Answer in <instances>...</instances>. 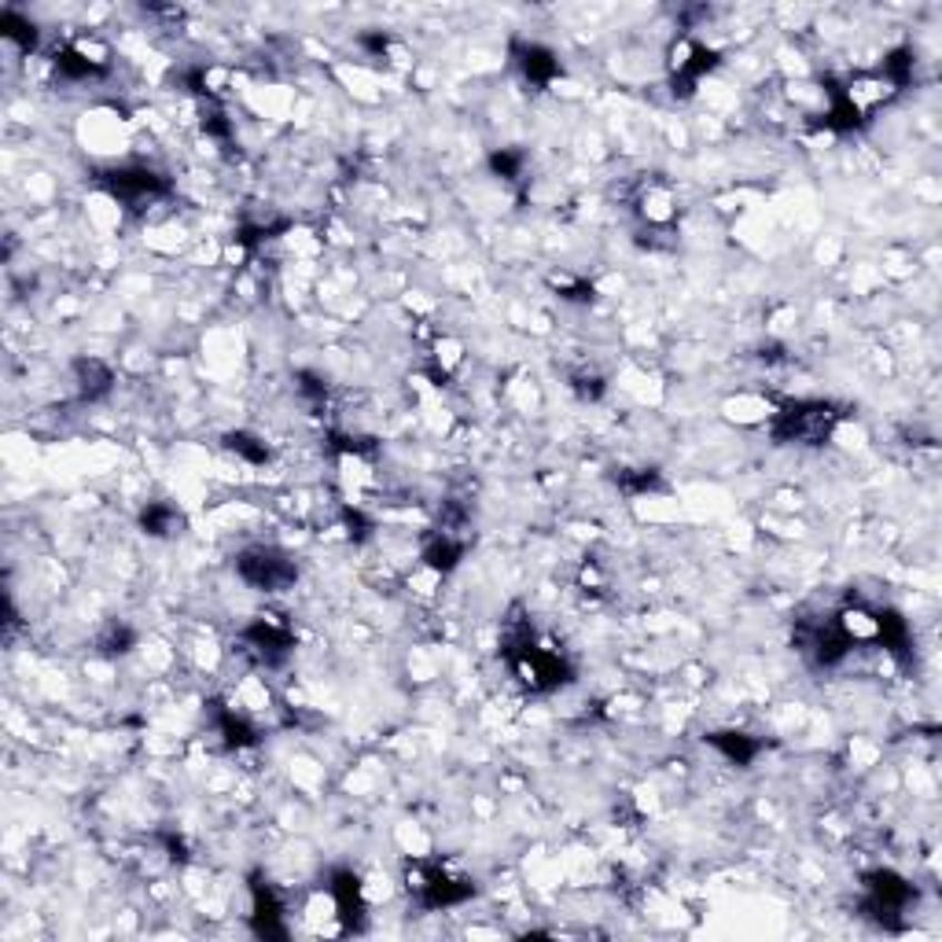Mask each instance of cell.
I'll return each mask as SVG.
<instances>
[{
	"instance_id": "1",
	"label": "cell",
	"mask_w": 942,
	"mask_h": 942,
	"mask_svg": "<svg viewBox=\"0 0 942 942\" xmlns=\"http://www.w3.org/2000/svg\"><path fill=\"white\" fill-rule=\"evenodd\" d=\"M405 888L409 899L428 913L439 910H453V905L468 902L475 894V880L457 873V869L442 865V862H409L405 865Z\"/></svg>"
},
{
	"instance_id": "2",
	"label": "cell",
	"mask_w": 942,
	"mask_h": 942,
	"mask_svg": "<svg viewBox=\"0 0 942 942\" xmlns=\"http://www.w3.org/2000/svg\"><path fill=\"white\" fill-rule=\"evenodd\" d=\"M843 412L832 402H788L773 412L770 434L781 445H824L840 428Z\"/></svg>"
},
{
	"instance_id": "3",
	"label": "cell",
	"mask_w": 942,
	"mask_h": 942,
	"mask_svg": "<svg viewBox=\"0 0 942 942\" xmlns=\"http://www.w3.org/2000/svg\"><path fill=\"white\" fill-rule=\"evenodd\" d=\"M100 188L129 214H144L162 199H170L173 184L167 173L151 170V167H114L108 173H100Z\"/></svg>"
},
{
	"instance_id": "4",
	"label": "cell",
	"mask_w": 942,
	"mask_h": 942,
	"mask_svg": "<svg viewBox=\"0 0 942 942\" xmlns=\"http://www.w3.org/2000/svg\"><path fill=\"white\" fill-rule=\"evenodd\" d=\"M913 902H916L913 883L899 873H891V869H876V873L865 876L862 910L865 916H873L880 928H888V932H902L905 913L913 910Z\"/></svg>"
},
{
	"instance_id": "5",
	"label": "cell",
	"mask_w": 942,
	"mask_h": 942,
	"mask_svg": "<svg viewBox=\"0 0 942 942\" xmlns=\"http://www.w3.org/2000/svg\"><path fill=\"white\" fill-rule=\"evenodd\" d=\"M232 568L247 585L262 589V593H284V589L299 582V563L277 545H251V549L236 552Z\"/></svg>"
},
{
	"instance_id": "6",
	"label": "cell",
	"mask_w": 942,
	"mask_h": 942,
	"mask_svg": "<svg viewBox=\"0 0 942 942\" xmlns=\"http://www.w3.org/2000/svg\"><path fill=\"white\" fill-rule=\"evenodd\" d=\"M240 644H243V652L254 655L262 667H280V663H284V659L291 655L294 638H291L288 622L262 615V619H254L251 627H243Z\"/></svg>"
},
{
	"instance_id": "7",
	"label": "cell",
	"mask_w": 942,
	"mask_h": 942,
	"mask_svg": "<svg viewBox=\"0 0 942 942\" xmlns=\"http://www.w3.org/2000/svg\"><path fill=\"white\" fill-rule=\"evenodd\" d=\"M718 67V52L706 49L700 41H681V49L674 52V63H670V86H674L678 97H692L700 86L703 74H711Z\"/></svg>"
},
{
	"instance_id": "8",
	"label": "cell",
	"mask_w": 942,
	"mask_h": 942,
	"mask_svg": "<svg viewBox=\"0 0 942 942\" xmlns=\"http://www.w3.org/2000/svg\"><path fill=\"white\" fill-rule=\"evenodd\" d=\"M328 894H332V905H335V916L343 921L347 932H361L364 928V888H361V876L353 869H335L328 876Z\"/></svg>"
},
{
	"instance_id": "9",
	"label": "cell",
	"mask_w": 942,
	"mask_h": 942,
	"mask_svg": "<svg viewBox=\"0 0 942 942\" xmlns=\"http://www.w3.org/2000/svg\"><path fill=\"white\" fill-rule=\"evenodd\" d=\"M251 928L262 939H284L288 921H284V902L273 891V883L262 876H251Z\"/></svg>"
},
{
	"instance_id": "10",
	"label": "cell",
	"mask_w": 942,
	"mask_h": 942,
	"mask_svg": "<svg viewBox=\"0 0 942 942\" xmlns=\"http://www.w3.org/2000/svg\"><path fill=\"white\" fill-rule=\"evenodd\" d=\"M512 59H515V67L523 70V78L538 89L552 86L560 74L557 52L545 49V44H538V41H512Z\"/></svg>"
},
{
	"instance_id": "11",
	"label": "cell",
	"mask_w": 942,
	"mask_h": 942,
	"mask_svg": "<svg viewBox=\"0 0 942 942\" xmlns=\"http://www.w3.org/2000/svg\"><path fill=\"white\" fill-rule=\"evenodd\" d=\"M56 74L63 81H92V78H103L108 74V56H92L89 44H63V49L56 52Z\"/></svg>"
},
{
	"instance_id": "12",
	"label": "cell",
	"mask_w": 942,
	"mask_h": 942,
	"mask_svg": "<svg viewBox=\"0 0 942 942\" xmlns=\"http://www.w3.org/2000/svg\"><path fill=\"white\" fill-rule=\"evenodd\" d=\"M74 387L81 402H100V398L111 394L114 387V372L108 361L100 358H78L74 361Z\"/></svg>"
},
{
	"instance_id": "13",
	"label": "cell",
	"mask_w": 942,
	"mask_h": 942,
	"mask_svg": "<svg viewBox=\"0 0 942 942\" xmlns=\"http://www.w3.org/2000/svg\"><path fill=\"white\" fill-rule=\"evenodd\" d=\"M210 718H214L218 736L226 740L229 748H254L258 744V729L247 722L243 714H236L226 703H210Z\"/></svg>"
},
{
	"instance_id": "14",
	"label": "cell",
	"mask_w": 942,
	"mask_h": 942,
	"mask_svg": "<svg viewBox=\"0 0 942 942\" xmlns=\"http://www.w3.org/2000/svg\"><path fill=\"white\" fill-rule=\"evenodd\" d=\"M181 527H184V515L167 501H151L148 509L140 512V530H144L148 538H173V534H181Z\"/></svg>"
},
{
	"instance_id": "15",
	"label": "cell",
	"mask_w": 942,
	"mask_h": 942,
	"mask_svg": "<svg viewBox=\"0 0 942 942\" xmlns=\"http://www.w3.org/2000/svg\"><path fill=\"white\" fill-rule=\"evenodd\" d=\"M706 744L718 748L729 762H736V765H751L762 751V740L748 736V733H706Z\"/></svg>"
},
{
	"instance_id": "16",
	"label": "cell",
	"mask_w": 942,
	"mask_h": 942,
	"mask_svg": "<svg viewBox=\"0 0 942 942\" xmlns=\"http://www.w3.org/2000/svg\"><path fill=\"white\" fill-rule=\"evenodd\" d=\"M0 30H4V38L11 44H19L22 52L38 49V27H33L27 16H19L16 8H4V16H0Z\"/></svg>"
},
{
	"instance_id": "17",
	"label": "cell",
	"mask_w": 942,
	"mask_h": 942,
	"mask_svg": "<svg viewBox=\"0 0 942 942\" xmlns=\"http://www.w3.org/2000/svg\"><path fill=\"white\" fill-rule=\"evenodd\" d=\"M226 450L236 453L247 464H265L269 461V445L258 439V434H251V431H229L226 434Z\"/></svg>"
},
{
	"instance_id": "18",
	"label": "cell",
	"mask_w": 942,
	"mask_h": 942,
	"mask_svg": "<svg viewBox=\"0 0 942 942\" xmlns=\"http://www.w3.org/2000/svg\"><path fill=\"white\" fill-rule=\"evenodd\" d=\"M615 487L627 493V498H641V493H652V490H663V479L659 471L652 468H641V471H619L615 475Z\"/></svg>"
},
{
	"instance_id": "19",
	"label": "cell",
	"mask_w": 942,
	"mask_h": 942,
	"mask_svg": "<svg viewBox=\"0 0 942 942\" xmlns=\"http://www.w3.org/2000/svg\"><path fill=\"white\" fill-rule=\"evenodd\" d=\"M133 644H137V633L129 630L126 622H111L97 641V648L103 655H126V652H133Z\"/></svg>"
},
{
	"instance_id": "20",
	"label": "cell",
	"mask_w": 942,
	"mask_h": 942,
	"mask_svg": "<svg viewBox=\"0 0 942 942\" xmlns=\"http://www.w3.org/2000/svg\"><path fill=\"white\" fill-rule=\"evenodd\" d=\"M527 167V156L523 151H512V148H501L490 156V170L501 177V181H520Z\"/></svg>"
},
{
	"instance_id": "21",
	"label": "cell",
	"mask_w": 942,
	"mask_h": 942,
	"mask_svg": "<svg viewBox=\"0 0 942 942\" xmlns=\"http://www.w3.org/2000/svg\"><path fill=\"white\" fill-rule=\"evenodd\" d=\"M203 133L207 137H214V140H229L232 137V122H229V114H226V108H221V103L210 97L207 100V108H203Z\"/></svg>"
},
{
	"instance_id": "22",
	"label": "cell",
	"mask_w": 942,
	"mask_h": 942,
	"mask_svg": "<svg viewBox=\"0 0 942 942\" xmlns=\"http://www.w3.org/2000/svg\"><path fill=\"white\" fill-rule=\"evenodd\" d=\"M571 387H574V394L582 398V402H597L600 394H604V380H600V375H574L571 380Z\"/></svg>"
}]
</instances>
